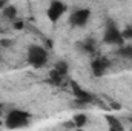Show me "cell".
<instances>
[{"label": "cell", "mask_w": 132, "mask_h": 131, "mask_svg": "<svg viewBox=\"0 0 132 131\" xmlns=\"http://www.w3.org/2000/svg\"><path fill=\"white\" fill-rule=\"evenodd\" d=\"M29 120H31L29 113L22 111V110H12L5 117V127L8 130H20V128L28 127Z\"/></svg>", "instance_id": "obj_1"}, {"label": "cell", "mask_w": 132, "mask_h": 131, "mask_svg": "<svg viewBox=\"0 0 132 131\" xmlns=\"http://www.w3.org/2000/svg\"><path fill=\"white\" fill-rule=\"evenodd\" d=\"M28 62L34 68H42L48 63V51L40 46V45H32L28 49Z\"/></svg>", "instance_id": "obj_2"}, {"label": "cell", "mask_w": 132, "mask_h": 131, "mask_svg": "<svg viewBox=\"0 0 132 131\" xmlns=\"http://www.w3.org/2000/svg\"><path fill=\"white\" fill-rule=\"evenodd\" d=\"M103 40L106 43H109V45H123V42H125V39L121 35V31L112 22H109L106 25V30H104V34H103Z\"/></svg>", "instance_id": "obj_3"}, {"label": "cell", "mask_w": 132, "mask_h": 131, "mask_svg": "<svg viewBox=\"0 0 132 131\" xmlns=\"http://www.w3.org/2000/svg\"><path fill=\"white\" fill-rule=\"evenodd\" d=\"M89 17H91V11L88 9V8H78V9H75L74 12H71V16H69V23L72 25V26H85L86 23H88V20H89Z\"/></svg>", "instance_id": "obj_4"}, {"label": "cell", "mask_w": 132, "mask_h": 131, "mask_svg": "<svg viewBox=\"0 0 132 131\" xmlns=\"http://www.w3.org/2000/svg\"><path fill=\"white\" fill-rule=\"evenodd\" d=\"M65 12H66V5H65V3H62V2H52V3L49 5L48 11H46L48 19H49L52 23L59 22V20H60V17H62Z\"/></svg>", "instance_id": "obj_5"}, {"label": "cell", "mask_w": 132, "mask_h": 131, "mask_svg": "<svg viewBox=\"0 0 132 131\" xmlns=\"http://www.w3.org/2000/svg\"><path fill=\"white\" fill-rule=\"evenodd\" d=\"M71 85H72V93H74V96L77 97V100H78L80 103H89V102L92 100V94H89L88 91H85L83 88H80V85H77L75 82H71Z\"/></svg>", "instance_id": "obj_6"}, {"label": "cell", "mask_w": 132, "mask_h": 131, "mask_svg": "<svg viewBox=\"0 0 132 131\" xmlns=\"http://www.w3.org/2000/svg\"><path fill=\"white\" fill-rule=\"evenodd\" d=\"M66 72H68V65H66L65 62H59L57 65L54 66V69H52L49 74H51V79H52L55 83H59V82L65 77Z\"/></svg>", "instance_id": "obj_7"}, {"label": "cell", "mask_w": 132, "mask_h": 131, "mask_svg": "<svg viewBox=\"0 0 132 131\" xmlns=\"http://www.w3.org/2000/svg\"><path fill=\"white\" fill-rule=\"evenodd\" d=\"M108 65H109V62H108L106 59H95V60L91 63V69H92V72H94L95 77H101V76L106 72Z\"/></svg>", "instance_id": "obj_8"}, {"label": "cell", "mask_w": 132, "mask_h": 131, "mask_svg": "<svg viewBox=\"0 0 132 131\" xmlns=\"http://www.w3.org/2000/svg\"><path fill=\"white\" fill-rule=\"evenodd\" d=\"M104 119H106L108 130L109 131H125V127H123V123L120 122L118 117H115V116H112V114H106Z\"/></svg>", "instance_id": "obj_9"}, {"label": "cell", "mask_w": 132, "mask_h": 131, "mask_svg": "<svg viewBox=\"0 0 132 131\" xmlns=\"http://www.w3.org/2000/svg\"><path fill=\"white\" fill-rule=\"evenodd\" d=\"M72 122H74V125L77 127V130H81V128L88 123V116H86V114H83V113H78V114H75V116H74Z\"/></svg>", "instance_id": "obj_10"}, {"label": "cell", "mask_w": 132, "mask_h": 131, "mask_svg": "<svg viewBox=\"0 0 132 131\" xmlns=\"http://www.w3.org/2000/svg\"><path fill=\"white\" fill-rule=\"evenodd\" d=\"M118 53H120V56H121V57H125V59H131V60H132V45L121 46V48L118 49Z\"/></svg>", "instance_id": "obj_11"}, {"label": "cell", "mask_w": 132, "mask_h": 131, "mask_svg": "<svg viewBox=\"0 0 132 131\" xmlns=\"http://www.w3.org/2000/svg\"><path fill=\"white\" fill-rule=\"evenodd\" d=\"M81 48H83L86 53H92V51L95 49V42H94L92 39H88V40H85V42H83Z\"/></svg>", "instance_id": "obj_12"}, {"label": "cell", "mask_w": 132, "mask_h": 131, "mask_svg": "<svg viewBox=\"0 0 132 131\" xmlns=\"http://www.w3.org/2000/svg\"><path fill=\"white\" fill-rule=\"evenodd\" d=\"M15 12H17L15 8H14V6H9V5L3 9V14H5V17H8V19H14V17H15Z\"/></svg>", "instance_id": "obj_13"}, {"label": "cell", "mask_w": 132, "mask_h": 131, "mask_svg": "<svg viewBox=\"0 0 132 131\" xmlns=\"http://www.w3.org/2000/svg\"><path fill=\"white\" fill-rule=\"evenodd\" d=\"M121 35H123L125 40H131L132 39V28H126V30L121 33Z\"/></svg>", "instance_id": "obj_14"}, {"label": "cell", "mask_w": 132, "mask_h": 131, "mask_svg": "<svg viewBox=\"0 0 132 131\" xmlns=\"http://www.w3.org/2000/svg\"><path fill=\"white\" fill-rule=\"evenodd\" d=\"M6 6H8V5H6V2H3V0H0V11H2V9H5Z\"/></svg>", "instance_id": "obj_15"}, {"label": "cell", "mask_w": 132, "mask_h": 131, "mask_svg": "<svg viewBox=\"0 0 132 131\" xmlns=\"http://www.w3.org/2000/svg\"><path fill=\"white\" fill-rule=\"evenodd\" d=\"M77 131H83V130H77Z\"/></svg>", "instance_id": "obj_16"}]
</instances>
